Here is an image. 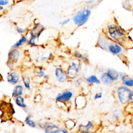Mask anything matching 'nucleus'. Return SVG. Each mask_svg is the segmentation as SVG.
<instances>
[{
    "instance_id": "obj_4",
    "label": "nucleus",
    "mask_w": 133,
    "mask_h": 133,
    "mask_svg": "<svg viewBox=\"0 0 133 133\" xmlns=\"http://www.w3.org/2000/svg\"><path fill=\"white\" fill-rule=\"evenodd\" d=\"M131 92V90L130 88L125 85H121L118 87L116 95L120 104L125 105L129 103V96Z\"/></svg>"
},
{
    "instance_id": "obj_32",
    "label": "nucleus",
    "mask_w": 133,
    "mask_h": 133,
    "mask_svg": "<svg viewBox=\"0 0 133 133\" xmlns=\"http://www.w3.org/2000/svg\"><path fill=\"white\" fill-rule=\"evenodd\" d=\"M129 103H133V90H131V92L129 96Z\"/></svg>"
},
{
    "instance_id": "obj_29",
    "label": "nucleus",
    "mask_w": 133,
    "mask_h": 133,
    "mask_svg": "<svg viewBox=\"0 0 133 133\" xmlns=\"http://www.w3.org/2000/svg\"><path fill=\"white\" fill-rule=\"evenodd\" d=\"M70 19H68H68H64V20L61 21L59 24L61 26H64V25H65L66 24H68L70 22Z\"/></svg>"
},
{
    "instance_id": "obj_33",
    "label": "nucleus",
    "mask_w": 133,
    "mask_h": 133,
    "mask_svg": "<svg viewBox=\"0 0 133 133\" xmlns=\"http://www.w3.org/2000/svg\"><path fill=\"white\" fill-rule=\"evenodd\" d=\"M125 75H126V74L124 72H120V79H122L123 77H124Z\"/></svg>"
},
{
    "instance_id": "obj_24",
    "label": "nucleus",
    "mask_w": 133,
    "mask_h": 133,
    "mask_svg": "<svg viewBox=\"0 0 133 133\" xmlns=\"http://www.w3.org/2000/svg\"><path fill=\"white\" fill-rule=\"evenodd\" d=\"M123 115L122 112L121 110L117 109L115 110L113 112V117L116 120H120L121 119Z\"/></svg>"
},
{
    "instance_id": "obj_21",
    "label": "nucleus",
    "mask_w": 133,
    "mask_h": 133,
    "mask_svg": "<svg viewBox=\"0 0 133 133\" xmlns=\"http://www.w3.org/2000/svg\"><path fill=\"white\" fill-rule=\"evenodd\" d=\"M23 82L24 83V85L25 87V88L28 90L30 91L31 90V85H30V79L28 76H23L22 77Z\"/></svg>"
},
{
    "instance_id": "obj_37",
    "label": "nucleus",
    "mask_w": 133,
    "mask_h": 133,
    "mask_svg": "<svg viewBox=\"0 0 133 133\" xmlns=\"http://www.w3.org/2000/svg\"><path fill=\"white\" fill-rule=\"evenodd\" d=\"M128 1H131V0H128Z\"/></svg>"
},
{
    "instance_id": "obj_19",
    "label": "nucleus",
    "mask_w": 133,
    "mask_h": 133,
    "mask_svg": "<svg viewBox=\"0 0 133 133\" xmlns=\"http://www.w3.org/2000/svg\"><path fill=\"white\" fill-rule=\"evenodd\" d=\"M86 80L91 84H99L101 83V80H100L95 75H90L86 79Z\"/></svg>"
},
{
    "instance_id": "obj_11",
    "label": "nucleus",
    "mask_w": 133,
    "mask_h": 133,
    "mask_svg": "<svg viewBox=\"0 0 133 133\" xmlns=\"http://www.w3.org/2000/svg\"><path fill=\"white\" fill-rule=\"evenodd\" d=\"M61 129L56 124L49 122L44 129V133H60L61 132Z\"/></svg>"
},
{
    "instance_id": "obj_25",
    "label": "nucleus",
    "mask_w": 133,
    "mask_h": 133,
    "mask_svg": "<svg viewBox=\"0 0 133 133\" xmlns=\"http://www.w3.org/2000/svg\"><path fill=\"white\" fill-rule=\"evenodd\" d=\"M74 56L75 57L80 59H82V60H86L87 59V56L85 54H83L80 53L79 52H75L74 53Z\"/></svg>"
},
{
    "instance_id": "obj_35",
    "label": "nucleus",
    "mask_w": 133,
    "mask_h": 133,
    "mask_svg": "<svg viewBox=\"0 0 133 133\" xmlns=\"http://www.w3.org/2000/svg\"><path fill=\"white\" fill-rule=\"evenodd\" d=\"M95 2V0H89V1H88V3L90 4H93L94 2Z\"/></svg>"
},
{
    "instance_id": "obj_8",
    "label": "nucleus",
    "mask_w": 133,
    "mask_h": 133,
    "mask_svg": "<svg viewBox=\"0 0 133 133\" xmlns=\"http://www.w3.org/2000/svg\"><path fill=\"white\" fill-rule=\"evenodd\" d=\"M95 130V125L91 121H88L87 123L85 125H80L78 128V131L80 133H93Z\"/></svg>"
},
{
    "instance_id": "obj_16",
    "label": "nucleus",
    "mask_w": 133,
    "mask_h": 133,
    "mask_svg": "<svg viewBox=\"0 0 133 133\" xmlns=\"http://www.w3.org/2000/svg\"><path fill=\"white\" fill-rule=\"evenodd\" d=\"M107 72L110 75L111 78L115 81L118 80L120 79V72L112 68H109Z\"/></svg>"
},
{
    "instance_id": "obj_15",
    "label": "nucleus",
    "mask_w": 133,
    "mask_h": 133,
    "mask_svg": "<svg viewBox=\"0 0 133 133\" xmlns=\"http://www.w3.org/2000/svg\"><path fill=\"white\" fill-rule=\"evenodd\" d=\"M121 80L122 83L129 88H133V78L128 75H125Z\"/></svg>"
},
{
    "instance_id": "obj_13",
    "label": "nucleus",
    "mask_w": 133,
    "mask_h": 133,
    "mask_svg": "<svg viewBox=\"0 0 133 133\" xmlns=\"http://www.w3.org/2000/svg\"><path fill=\"white\" fill-rule=\"evenodd\" d=\"M24 91V87L23 85L18 84L15 86L12 93V96L16 98L18 96H22Z\"/></svg>"
},
{
    "instance_id": "obj_9",
    "label": "nucleus",
    "mask_w": 133,
    "mask_h": 133,
    "mask_svg": "<svg viewBox=\"0 0 133 133\" xmlns=\"http://www.w3.org/2000/svg\"><path fill=\"white\" fill-rule=\"evenodd\" d=\"M55 75L59 83H63L68 80V75L63 69L60 67H57L55 70Z\"/></svg>"
},
{
    "instance_id": "obj_1",
    "label": "nucleus",
    "mask_w": 133,
    "mask_h": 133,
    "mask_svg": "<svg viewBox=\"0 0 133 133\" xmlns=\"http://www.w3.org/2000/svg\"><path fill=\"white\" fill-rule=\"evenodd\" d=\"M98 44L99 47L114 55L120 56L124 52V49L122 45L114 41L108 36L105 35L99 37Z\"/></svg>"
},
{
    "instance_id": "obj_6",
    "label": "nucleus",
    "mask_w": 133,
    "mask_h": 133,
    "mask_svg": "<svg viewBox=\"0 0 133 133\" xmlns=\"http://www.w3.org/2000/svg\"><path fill=\"white\" fill-rule=\"evenodd\" d=\"M73 97V93L70 90H65L59 93L56 97L57 102L65 103L69 102Z\"/></svg>"
},
{
    "instance_id": "obj_31",
    "label": "nucleus",
    "mask_w": 133,
    "mask_h": 133,
    "mask_svg": "<svg viewBox=\"0 0 133 133\" xmlns=\"http://www.w3.org/2000/svg\"><path fill=\"white\" fill-rule=\"evenodd\" d=\"M49 59L50 58H49V56H43V57H41L40 58V60L41 61H45Z\"/></svg>"
},
{
    "instance_id": "obj_10",
    "label": "nucleus",
    "mask_w": 133,
    "mask_h": 133,
    "mask_svg": "<svg viewBox=\"0 0 133 133\" xmlns=\"http://www.w3.org/2000/svg\"><path fill=\"white\" fill-rule=\"evenodd\" d=\"M7 81L9 84L15 85H17L20 80V74L16 71H12L7 74L6 77Z\"/></svg>"
},
{
    "instance_id": "obj_14",
    "label": "nucleus",
    "mask_w": 133,
    "mask_h": 133,
    "mask_svg": "<svg viewBox=\"0 0 133 133\" xmlns=\"http://www.w3.org/2000/svg\"><path fill=\"white\" fill-rule=\"evenodd\" d=\"M28 40L27 37L26 36H22L18 41H17L13 45H12L11 48H18L28 43Z\"/></svg>"
},
{
    "instance_id": "obj_17",
    "label": "nucleus",
    "mask_w": 133,
    "mask_h": 133,
    "mask_svg": "<svg viewBox=\"0 0 133 133\" xmlns=\"http://www.w3.org/2000/svg\"><path fill=\"white\" fill-rule=\"evenodd\" d=\"M15 102L19 107L21 108H26L27 105L25 103V98L22 96H18L15 98Z\"/></svg>"
},
{
    "instance_id": "obj_34",
    "label": "nucleus",
    "mask_w": 133,
    "mask_h": 133,
    "mask_svg": "<svg viewBox=\"0 0 133 133\" xmlns=\"http://www.w3.org/2000/svg\"><path fill=\"white\" fill-rule=\"evenodd\" d=\"M61 132L62 133H69L68 130L66 128H63L61 129Z\"/></svg>"
},
{
    "instance_id": "obj_3",
    "label": "nucleus",
    "mask_w": 133,
    "mask_h": 133,
    "mask_svg": "<svg viewBox=\"0 0 133 133\" xmlns=\"http://www.w3.org/2000/svg\"><path fill=\"white\" fill-rule=\"evenodd\" d=\"M91 10L88 8H84L78 12L72 18L75 25L80 27L84 25L90 18Z\"/></svg>"
},
{
    "instance_id": "obj_26",
    "label": "nucleus",
    "mask_w": 133,
    "mask_h": 133,
    "mask_svg": "<svg viewBox=\"0 0 133 133\" xmlns=\"http://www.w3.org/2000/svg\"><path fill=\"white\" fill-rule=\"evenodd\" d=\"M13 0H0V6H6L12 4Z\"/></svg>"
},
{
    "instance_id": "obj_5",
    "label": "nucleus",
    "mask_w": 133,
    "mask_h": 133,
    "mask_svg": "<svg viewBox=\"0 0 133 133\" xmlns=\"http://www.w3.org/2000/svg\"><path fill=\"white\" fill-rule=\"evenodd\" d=\"M80 69V63L78 60H73L69 64L66 73L68 78L74 79L78 74Z\"/></svg>"
},
{
    "instance_id": "obj_28",
    "label": "nucleus",
    "mask_w": 133,
    "mask_h": 133,
    "mask_svg": "<svg viewBox=\"0 0 133 133\" xmlns=\"http://www.w3.org/2000/svg\"><path fill=\"white\" fill-rule=\"evenodd\" d=\"M103 97V93H97L94 96V99L96 101V100L101 99Z\"/></svg>"
},
{
    "instance_id": "obj_22",
    "label": "nucleus",
    "mask_w": 133,
    "mask_h": 133,
    "mask_svg": "<svg viewBox=\"0 0 133 133\" xmlns=\"http://www.w3.org/2000/svg\"><path fill=\"white\" fill-rule=\"evenodd\" d=\"M25 122L27 125L31 128H36L37 126L36 123L32 120L31 119V115H28L25 119Z\"/></svg>"
},
{
    "instance_id": "obj_38",
    "label": "nucleus",
    "mask_w": 133,
    "mask_h": 133,
    "mask_svg": "<svg viewBox=\"0 0 133 133\" xmlns=\"http://www.w3.org/2000/svg\"><path fill=\"white\" fill-rule=\"evenodd\" d=\"M132 131H133V126H132Z\"/></svg>"
},
{
    "instance_id": "obj_7",
    "label": "nucleus",
    "mask_w": 133,
    "mask_h": 133,
    "mask_svg": "<svg viewBox=\"0 0 133 133\" xmlns=\"http://www.w3.org/2000/svg\"><path fill=\"white\" fill-rule=\"evenodd\" d=\"M20 55V52L18 48H11L8 53V61L10 63L18 61Z\"/></svg>"
},
{
    "instance_id": "obj_36",
    "label": "nucleus",
    "mask_w": 133,
    "mask_h": 133,
    "mask_svg": "<svg viewBox=\"0 0 133 133\" xmlns=\"http://www.w3.org/2000/svg\"><path fill=\"white\" fill-rule=\"evenodd\" d=\"M4 9V6H0V11H1V12H2L3 10Z\"/></svg>"
},
{
    "instance_id": "obj_2",
    "label": "nucleus",
    "mask_w": 133,
    "mask_h": 133,
    "mask_svg": "<svg viewBox=\"0 0 133 133\" xmlns=\"http://www.w3.org/2000/svg\"><path fill=\"white\" fill-rule=\"evenodd\" d=\"M108 36L114 41L124 45L127 41L128 38L126 33L117 25L110 24L107 27Z\"/></svg>"
},
{
    "instance_id": "obj_20",
    "label": "nucleus",
    "mask_w": 133,
    "mask_h": 133,
    "mask_svg": "<svg viewBox=\"0 0 133 133\" xmlns=\"http://www.w3.org/2000/svg\"><path fill=\"white\" fill-rule=\"evenodd\" d=\"M29 35L30 37L28 42V44L31 46H37V44L36 43V40L38 38V37L31 31L30 32Z\"/></svg>"
},
{
    "instance_id": "obj_27",
    "label": "nucleus",
    "mask_w": 133,
    "mask_h": 133,
    "mask_svg": "<svg viewBox=\"0 0 133 133\" xmlns=\"http://www.w3.org/2000/svg\"><path fill=\"white\" fill-rule=\"evenodd\" d=\"M16 31L20 35H23L24 33H25L26 32V30L25 29L20 28V27H17L16 29Z\"/></svg>"
},
{
    "instance_id": "obj_23",
    "label": "nucleus",
    "mask_w": 133,
    "mask_h": 133,
    "mask_svg": "<svg viewBox=\"0 0 133 133\" xmlns=\"http://www.w3.org/2000/svg\"><path fill=\"white\" fill-rule=\"evenodd\" d=\"M36 73L38 75V76L39 78H42V79H46L47 78V76L44 71L43 69L41 67H38L36 71Z\"/></svg>"
},
{
    "instance_id": "obj_12",
    "label": "nucleus",
    "mask_w": 133,
    "mask_h": 133,
    "mask_svg": "<svg viewBox=\"0 0 133 133\" xmlns=\"http://www.w3.org/2000/svg\"><path fill=\"white\" fill-rule=\"evenodd\" d=\"M101 80L104 84L108 85H112L114 82V81L111 78L107 72H105L102 73L101 76Z\"/></svg>"
},
{
    "instance_id": "obj_30",
    "label": "nucleus",
    "mask_w": 133,
    "mask_h": 133,
    "mask_svg": "<svg viewBox=\"0 0 133 133\" xmlns=\"http://www.w3.org/2000/svg\"><path fill=\"white\" fill-rule=\"evenodd\" d=\"M47 125V122H41V123H39L38 124V126L40 128H44L45 129V127H46Z\"/></svg>"
},
{
    "instance_id": "obj_18",
    "label": "nucleus",
    "mask_w": 133,
    "mask_h": 133,
    "mask_svg": "<svg viewBox=\"0 0 133 133\" xmlns=\"http://www.w3.org/2000/svg\"><path fill=\"white\" fill-rule=\"evenodd\" d=\"M75 101L80 102V103H75V106L79 109H81L85 107L86 104V99L84 97L79 96L76 98Z\"/></svg>"
}]
</instances>
